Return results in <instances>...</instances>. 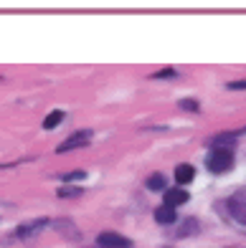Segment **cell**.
Masks as SVG:
<instances>
[{
	"label": "cell",
	"instance_id": "cell-14",
	"mask_svg": "<svg viewBox=\"0 0 246 248\" xmlns=\"http://www.w3.org/2000/svg\"><path fill=\"white\" fill-rule=\"evenodd\" d=\"M180 109H191V111H198V101H193V99H183V101H180Z\"/></svg>",
	"mask_w": 246,
	"mask_h": 248
},
{
	"label": "cell",
	"instance_id": "cell-4",
	"mask_svg": "<svg viewBox=\"0 0 246 248\" xmlns=\"http://www.w3.org/2000/svg\"><path fill=\"white\" fill-rule=\"evenodd\" d=\"M97 243L102 246V248H132V241H130V238H125L122 233H115V231H104V233H99Z\"/></svg>",
	"mask_w": 246,
	"mask_h": 248
},
{
	"label": "cell",
	"instance_id": "cell-7",
	"mask_svg": "<svg viewBox=\"0 0 246 248\" xmlns=\"http://www.w3.org/2000/svg\"><path fill=\"white\" fill-rule=\"evenodd\" d=\"M193 177H196L193 165H178V167H175V183H178V185H188Z\"/></svg>",
	"mask_w": 246,
	"mask_h": 248
},
{
	"label": "cell",
	"instance_id": "cell-3",
	"mask_svg": "<svg viewBox=\"0 0 246 248\" xmlns=\"http://www.w3.org/2000/svg\"><path fill=\"white\" fill-rule=\"evenodd\" d=\"M46 225L49 220L46 218H38V220H28V223H20L18 228H16V235L20 241H28V238H36V235L41 231H46Z\"/></svg>",
	"mask_w": 246,
	"mask_h": 248
},
{
	"label": "cell",
	"instance_id": "cell-2",
	"mask_svg": "<svg viewBox=\"0 0 246 248\" xmlns=\"http://www.w3.org/2000/svg\"><path fill=\"white\" fill-rule=\"evenodd\" d=\"M89 142H92V132H89V129H79V132H74L69 140H64L59 147H56V152H59V155H66V152H71V150L86 147Z\"/></svg>",
	"mask_w": 246,
	"mask_h": 248
},
{
	"label": "cell",
	"instance_id": "cell-12",
	"mask_svg": "<svg viewBox=\"0 0 246 248\" xmlns=\"http://www.w3.org/2000/svg\"><path fill=\"white\" fill-rule=\"evenodd\" d=\"M79 193H82L79 187H61V190H59V198H76Z\"/></svg>",
	"mask_w": 246,
	"mask_h": 248
},
{
	"label": "cell",
	"instance_id": "cell-1",
	"mask_svg": "<svg viewBox=\"0 0 246 248\" xmlns=\"http://www.w3.org/2000/svg\"><path fill=\"white\" fill-rule=\"evenodd\" d=\"M233 165V152L229 147H213L206 157V167L211 172H226Z\"/></svg>",
	"mask_w": 246,
	"mask_h": 248
},
{
	"label": "cell",
	"instance_id": "cell-17",
	"mask_svg": "<svg viewBox=\"0 0 246 248\" xmlns=\"http://www.w3.org/2000/svg\"><path fill=\"white\" fill-rule=\"evenodd\" d=\"M236 198H239V200H244V202H246V190H241V193H236Z\"/></svg>",
	"mask_w": 246,
	"mask_h": 248
},
{
	"label": "cell",
	"instance_id": "cell-10",
	"mask_svg": "<svg viewBox=\"0 0 246 248\" xmlns=\"http://www.w3.org/2000/svg\"><path fill=\"white\" fill-rule=\"evenodd\" d=\"M61 119H64V111H61V109L51 111V114H49L46 119H43V129H53V127H59Z\"/></svg>",
	"mask_w": 246,
	"mask_h": 248
},
{
	"label": "cell",
	"instance_id": "cell-13",
	"mask_svg": "<svg viewBox=\"0 0 246 248\" xmlns=\"http://www.w3.org/2000/svg\"><path fill=\"white\" fill-rule=\"evenodd\" d=\"M84 177H86L84 170H74V172H66V175H64L66 183H71V180H84Z\"/></svg>",
	"mask_w": 246,
	"mask_h": 248
},
{
	"label": "cell",
	"instance_id": "cell-15",
	"mask_svg": "<svg viewBox=\"0 0 246 248\" xmlns=\"http://www.w3.org/2000/svg\"><path fill=\"white\" fill-rule=\"evenodd\" d=\"M165 76H175V71L173 69H163V71L155 74V78H165Z\"/></svg>",
	"mask_w": 246,
	"mask_h": 248
},
{
	"label": "cell",
	"instance_id": "cell-16",
	"mask_svg": "<svg viewBox=\"0 0 246 248\" xmlns=\"http://www.w3.org/2000/svg\"><path fill=\"white\" fill-rule=\"evenodd\" d=\"M229 89H246V81H231Z\"/></svg>",
	"mask_w": 246,
	"mask_h": 248
},
{
	"label": "cell",
	"instance_id": "cell-5",
	"mask_svg": "<svg viewBox=\"0 0 246 248\" xmlns=\"http://www.w3.org/2000/svg\"><path fill=\"white\" fill-rule=\"evenodd\" d=\"M226 208H229V216L236 220V223H241V225H246V202L244 200H239L236 195H233L229 202H226Z\"/></svg>",
	"mask_w": 246,
	"mask_h": 248
},
{
	"label": "cell",
	"instance_id": "cell-8",
	"mask_svg": "<svg viewBox=\"0 0 246 248\" xmlns=\"http://www.w3.org/2000/svg\"><path fill=\"white\" fill-rule=\"evenodd\" d=\"M175 208H170V205H160L158 210H155V220H158L160 225H170V223H175Z\"/></svg>",
	"mask_w": 246,
	"mask_h": 248
},
{
	"label": "cell",
	"instance_id": "cell-6",
	"mask_svg": "<svg viewBox=\"0 0 246 248\" xmlns=\"http://www.w3.org/2000/svg\"><path fill=\"white\" fill-rule=\"evenodd\" d=\"M183 202H188V193L180 187H167L165 190V205H170V208H178V205H183Z\"/></svg>",
	"mask_w": 246,
	"mask_h": 248
},
{
	"label": "cell",
	"instance_id": "cell-9",
	"mask_svg": "<svg viewBox=\"0 0 246 248\" xmlns=\"http://www.w3.org/2000/svg\"><path fill=\"white\" fill-rule=\"evenodd\" d=\"M148 187L155 190V193H165V190H167V180H165V175H163V172L150 175V177H148Z\"/></svg>",
	"mask_w": 246,
	"mask_h": 248
},
{
	"label": "cell",
	"instance_id": "cell-11",
	"mask_svg": "<svg viewBox=\"0 0 246 248\" xmlns=\"http://www.w3.org/2000/svg\"><path fill=\"white\" fill-rule=\"evenodd\" d=\"M196 231H198V223L191 218V220H185V223L180 225V228H178V233H175V235H178V238H185V235H193Z\"/></svg>",
	"mask_w": 246,
	"mask_h": 248
}]
</instances>
